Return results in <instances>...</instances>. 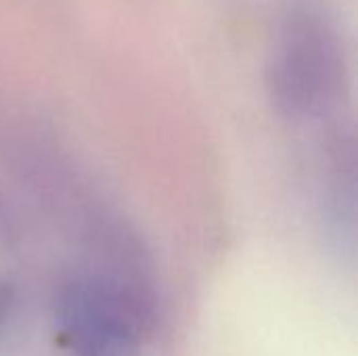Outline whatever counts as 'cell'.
<instances>
[{
    "label": "cell",
    "mask_w": 358,
    "mask_h": 356,
    "mask_svg": "<svg viewBox=\"0 0 358 356\" xmlns=\"http://www.w3.org/2000/svg\"><path fill=\"white\" fill-rule=\"evenodd\" d=\"M10 300H13L10 287L6 285V281H2V279H0V323L4 321V317H6V313H8Z\"/></svg>",
    "instance_id": "obj_3"
},
{
    "label": "cell",
    "mask_w": 358,
    "mask_h": 356,
    "mask_svg": "<svg viewBox=\"0 0 358 356\" xmlns=\"http://www.w3.org/2000/svg\"><path fill=\"white\" fill-rule=\"evenodd\" d=\"M57 329L73 356H141V308L120 283L86 275L63 285Z\"/></svg>",
    "instance_id": "obj_2"
},
{
    "label": "cell",
    "mask_w": 358,
    "mask_h": 356,
    "mask_svg": "<svg viewBox=\"0 0 358 356\" xmlns=\"http://www.w3.org/2000/svg\"><path fill=\"white\" fill-rule=\"evenodd\" d=\"M334 29L310 10L292 13L279 27L266 65L277 109L294 120L323 113L340 86L342 55Z\"/></svg>",
    "instance_id": "obj_1"
}]
</instances>
